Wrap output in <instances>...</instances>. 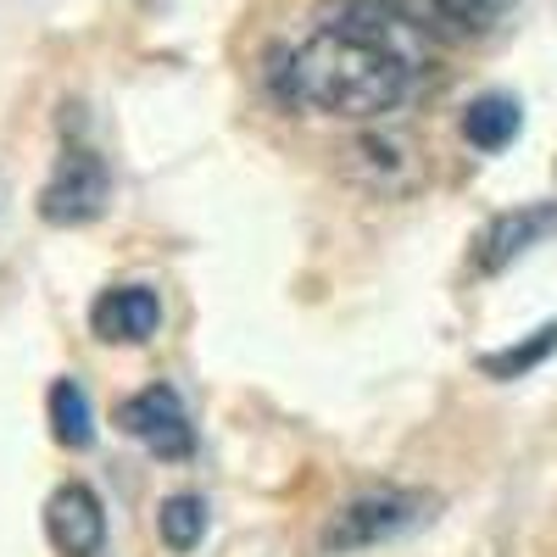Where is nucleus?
Wrapping results in <instances>:
<instances>
[{"mask_svg":"<svg viewBox=\"0 0 557 557\" xmlns=\"http://www.w3.org/2000/svg\"><path fill=\"white\" fill-rule=\"evenodd\" d=\"M157 535H162V546L168 552H196L201 546V535H207V502L196 496V491H173L162 507H157Z\"/></svg>","mask_w":557,"mask_h":557,"instance_id":"nucleus-10","label":"nucleus"},{"mask_svg":"<svg viewBox=\"0 0 557 557\" xmlns=\"http://www.w3.org/2000/svg\"><path fill=\"white\" fill-rule=\"evenodd\" d=\"M162 323V301L151 285H112L89 307V330L107 346H146Z\"/></svg>","mask_w":557,"mask_h":557,"instance_id":"nucleus-7","label":"nucleus"},{"mask_svg":"<svg viewBox=\"0 0 557 557\" xmlns=\"http://www.w3.org/2000/svg\"><path fill=\"white\" fill-rule=\"evenodd\" d=\"M557 235V201H524L513 212H496L485 223V235L474 240V268L480 273H502V268H513L524 251L546 246Z\"/></svg>","mask_w":557,"mask_h":557,"instance_id":"nucleus-6","label":"nucleus"},{"mask_svg":"<svg viewBox=\"0 0 557 557\" xmlns=\"http://www.w3.org/2000/svg\"><path fill=\"white\" fill-rule=\"evenodd\" d=\"M430 45L435 39L412 28L396 0H341V12H330L296 51L278 57L273 84L285 89L290 107L374 123L412 96Z\"/></svg>","mask_w":557,"mask_h":557,"instance_id":"nucleus-1","label":"nucleus"},{"mask_svg":"<svg viewBox=\"0 0 557 557\" xmlns=\"http://www.w3.org/2000/svg\"><path fill=\"white\" fill-rule=\"evenodd\" d=\"M112 201V173L107 162L89 151V146H67L51 168L39 190V218L57 223V228H78V223H96Z\"/></svg>","mask_w":557,"mask_h":557,"instance_id":"nucleus-3","label":"nucleus"},{"mask_svg":"<svg viewBox=\"0 0 557 557\" xmlns=\"http://www.w3.org/2000/svg\"><path fill=\"white\" fill-rule=\"evenodd\" d=\"M430 513H435L430 491H362L330 513V524L318 535V552L323 557H357L368 546H385V541L418 530Z\"/></svg>","mask_w":557,"mask_h":557,"instance_id":"nucleus-2","label":"nucleus"},{"mask_svg":"<svg viewBox=\"0 0 557 557\" xmlns=\"http://www.w3.org/2000/svg\"><path fill=\"white\" fill-rule=\"evenodd\" d=\"M519 128H524V107L513 96H502V89H496V96L469 101V112H462V139H469L474 151H485V157L513 146Z\"/></svg>","mask_w":557,"mask_h":557,"instance_id":"nucleus-8","label":"nucleus"},{"mask_svg":"<svg viewBox=\"0 0 557 557\" xmlns=\"http://www.w3.org/2000/svg\"><path fill=\"white\" fill-rule=\"evenodd\" d=\"M45 535H51V546L62 557H107V507L101 496L67 480L51 491V502H45Z\"/></svg>","mask_w":557,"mask_h":557,"instance_id":"nucleus-5","label":"nucleus"},{"mask_svg":"<svg viewBox=\"0 0 557 557\" xmlns=\"http://www.w3.org/2000/svg\"><path fill=\"white\" fill-rule=\"evenodd\" d=\"M117 424H123V435H134L162 462H184L196 451V424H190V412H184V401L168 385H146L139 396H128L117 407Z\"/></svg>","mask_w":557,"mask_h":557,"instance_id":"nucleus-4","label":"nucleus"},{"mask_svg":"<svg viewBox=\"0 0 557 557\" xmlns=\"http://www.w3.org/2000/svg\"><path fill=\"white\" fill-rule=\"evenodd\" d=\"M546 357H557V318L541 323V330H530V335L513 341V346L485 351V357H480V374H491V380H524V374H535Z\"/></svg>","mask_w":557,"mask_h":557,"instance_id":"nucleus-9","label":"nucleus"},{"mask_svg":"<svg viewBox=\"0 0 557 557\" xmlns=\"http://www.w3.org/2000/svg\"><path fill=\"white\" fill-rule=\"evenodd\" d=\"M513 7H519V0H435V17H441L446 39H480Z\"/></svg>","mask_w":557,"mask_h":557,"instance_id":"nucleus-12","label":"nucleus"},{"mask_svg":"<svg viewBox=\"0 0 557 557\" xmlns=\"http://www.w3.org/2000/svg\"><path fill=\"white\" fill-rule=\"evenodd\" d=\"M45 407H51V435H57L67 451H84L89 441H96V412H89V396H84L73 380H57Z\"/></svg>","mask_w":557,"mask_h":557,"instance_id":"nucleus-11","label":"nucleus"}]
</instances>
